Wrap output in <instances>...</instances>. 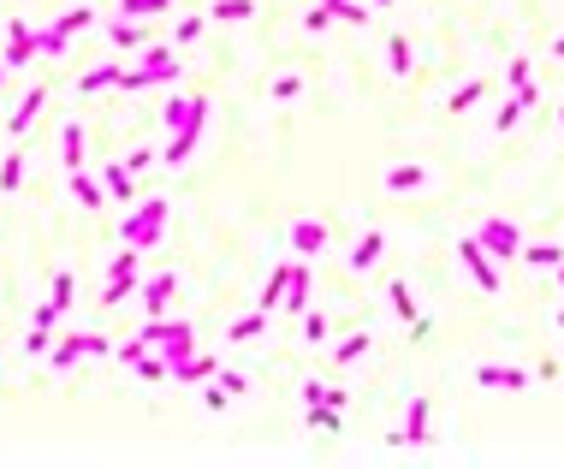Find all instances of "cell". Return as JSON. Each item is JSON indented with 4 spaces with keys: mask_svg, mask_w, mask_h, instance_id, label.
Here are the masks:
<instances>
[{
    "mask_svg": "<svg viewBox=\"0 0 564 469\" xmlns=\"http://www.w3.org/2000/svg\"><path fill=\"white\" fill-rule=\"evenodd\" d=\"M125 72L119 66H101V72H90V78H78V96H96V90H107V83H119Z\"/></svg>",
    "mask_w": 564,
    "mask_h": 469,
    "instance_id": "obj_17",
    "label": "cell"
},
{
    "mask_svg": "<svg viewBox=\"0 0 564 469\" xmlns=\"http://www.w3.org/2000/svg\"><path fill=\"white\" fill-rule=\"evenodd\" d=\"M422 184H428V167H410V160L387 173V191H392V196H404V191H422Z\"/></svg>",
    "mask_w": 564,
    "mask_h": 469,
    "instance_id": "obj_9",
    "label": "cell"
},
{
    "mask_svg": "<svg viewBox=\"0 0 564 469\" xmlns=\"http://www.w3.org/2000/svg\"><path fill=\"white\" fill-rule=\"evenodd\" d=\"M178 380H202V374H215V363H208V356H196V363H191V356H184V363H178Z\"/></svg>",
    "mask_w": 564,
    "mask_h": 469,
    "instance_id": "obj_29",
    "label": "cell"
},
{
    "mask_svg": "<svg viewBox=\"0 0 564 469\" xmlns=\"http://www.w3.org/2000/svg\"><path fill=\"white\" fill-rule=\"evenodd\" d=\"M482 90H487V83H464V90H458V96H451V113H469V107H475V101H482Z\"/></svg>",
    "mask_w": 564,
    "mask_h": 469,
    "instance_id": "obj_30",
    "label": "cell"
},
{
    "mask_svg": "<svg viewBox=\"0 0 564 469\" xmlns=\"http://www.w3.org/2000/svg\"><path fill=\"white\" fill-rule=\"evenodd\" d=\"M511 90H529V59H511Z\"/></svg>",
    "mask_w": 564,
    "mask_h": 469,
    "instance_id": "obj_36",
    "label": "cell"
},
{
    "mask_svg": "<svg viewBox=\"0 0 564 469\" xmlns=\"http://www.w3.org/2000/svg\"><path fill=\"white\" fill-rule=\"evenodd\" d=\"M529 262H535V268H559V262H564V250H559V244H529Z\"/></svg>",
    "mask_w": 564,
    "mask_h": 469,
    "instance_id": "obj_25",
    "label": "cell"
},
{
    "mask_svg": "<svg viewBox=\"0 0 564 469\" xmlns=\"http://www.w3.org/2000/svg\"><path fill=\"white\" fill-rule=\"evenodd\" d=\"M42 107H48V96H42V90H30V96L19 101V113H12V131H24V125H30V119H36Z\"/></svg>",
    "mask_w": 564,
    "mask_h": 469,
    "instance_id": "obj_19",
    "label": "cell"
},
{
    "mask_svg": "<svg viewBox=\"0 0 564 469\" xmlns=\"http://www.w3.org/2000/svg\"><path fill=\"white\" fill-rule=\"evenodd\" d=\"M59 143H66V167L78 173V167H83V131H78V119H66V131H59Z\"/></svg>",
    "mask_w": 564,
    "mask_h": 469,
    "instance_id": "obj_13",
    "label": "cell"
},
{
    "mask_svg": "<svg viewBox=\"0 0 564 469\" xmlns=\"http://www.w3.org/2000/svg\"><path fill=\"white\" fill-rule=\"evenodd\" d=\"M19 178H24V149H12V155H6V167H0V191L12 196V191H19Z\"/></svg>",
    "mask_w": 564,
    "mask_h": 469,
    "instance_id": "obj_21",
    "label": "cell"
},
{
    "mask_svg": "<svg viewBox=\"0 0 564 469\" xmlns=\"http://www.w3.org/2000/svg\"><path fill=\"white\" fill-rule=\"evenodd\" d=\"M107 36H114V48H119V54H125V48H143V42H149V36H143V30L131 24V19H119L114 30H107Z\"/></svg>",
    "mask_w": 564,
    "mask_h": 469,
    "instance_id": "obj_18",
    "label": "cell"
},
{
    "mask_svg": "<svg viewBox=\"0 0 564 469\" xmlns=\"http://www.w3.org/2000/svg\"><path fill=\"white\" fill-rule=\"evenodd\" d=\"M208 12H215L220 24H226V19H232V24H244V19H255V0H215Z\"/></svg>",
    "mask_w": 564,
    "mask_h": 469,
    "instance_id": "obj_14",
    "label": "cell"
},
{
    "mask_svg": "<svg viewBox=\"0 0 564 469\" xmlns=\"http://www.w3.org/2000/svg\"><path fill=\"white\" fill-rule=\"evenodd\" d=\"M72 196H78L83 208H101V202H107V196H101V184H96V178H90V173H83V167H78V173H72Z\"/></svg>",
    "mask_w": 564,
    "mask_h": 469,
    "instance_id": "obj_12",
    "label": "cell"
},
{
    "mask_svg": "<svg viewBox=\"0 0 564 469\" xmlns=\"http://www.w3.org/2000/svg\"><path fill=\"white\" fill-rule=\"evenodd\" d=\"M90 24H96V12H90V6H72V12H66V19H59V30H66V36H72V30H90Z\"/></svg>",
    "mask_w": 564,
    "mask_h": 469,
    "instance_id": "obj_28",
    "label": "cell"
},
{
    "mask_svg": "<svg viewBox=\"0 0 564 469\" xmlns=\"http://www.w3.org/2000/svg\"><path fill=\"white\" fill-rule=\"evenodd\" d=\"M0 72H6V59H0Z\"/></svg>",
    "mask_w": 564,
    "mask_h": 469,
    "instance_id": "obj_41",
    "label": "cell"
},
{
    "mask_svg": "<svg viewBox=\"0 0 564 469\" xmlns=\"http://www.w3.org/2000/svg\"><path fill=\"white\" fill-rule=\"evenodd\" d=\"M523 113H529V101H523V96H511L505 107H499V119H493V125H499V131H511V125H517Z\"/></svg>",
    "mask_w": 564,
    "mask_h": 469,
    "instance_id": "obj_27",
    "label": "cell"
},
{
    "mask_svg": "<svg viewBox=\"0 0 564 469\" xmlns=\"http://www.w3.org/2000/svg\"><path fill=\"white\" fill-rule=\"evenodd\" d=\"M297 90H303V78H297V72H286V78H273V96H279V101H292Z\"/></svg>",
    "mask_w": 564,
    "mask_h": 469,
    "instance_id": "obj_34",
    "label": "cell"
},
{
    "mask_svg": "<svg viewBox=\"0 0 564 469\" xmlns=\"http://www.w3.org/2000/svg\"><path fill=\"white\" fill-rule=\"evenodd\" d=\"M374 6H392V0H374Z\"/></svg>",
    "mask_w": 564,
    "mask_h": 469,
    "instance_id": "obj_40",
    "label": "cell"
},
{
    "mask_svg": "<svg viewBox=\"0 0 564 469\" xmlns=\"http://www.w3.org/2000/svg\"><path fill=\"white\" fill-rule=\"evenodd\" d=\"M107 196H119V202H131V167H107Z\"/></svg>",
    "mask_w": 564,
    "mask_h": 469,
    "instance_id": "obj_22",
    "label": "cell"
},
{
    "mask_svg": "<svg viewBox=\"0 0 564 469\" xmlns=\"http://www.w3.org/2000/svg\"><path fill=\"white\" fill-rule=\"evenodd\" d=\"M458 255H464V268L475 274L482 292H499V274H493V262H487V244L482 238H458Z\"/></svg>",
    "mask_w": 564,
    "mask_h": 469,
    "instance_id": "obj_5",
    "label": "cell"
},
{
    "mask_svg": "<svg viewBox=\"0 0 564 469\" xmlns=\"http://www.w3.org/2000/svg\"><path fill=\"white\" fill-rule=\"evenodd\" d=\"M262 321H268V309L244 315V321H238V327H232V339H238V345H250V339H262Z\"/></svg>",
    "mask_w": 564,
    "mask_h": 469,
    "instance_id": "obj_24",
    "label": "cell"
},
{
    "mask_svg": "<svg viewBox=\"0 0 564 469\" xmlns=\"http://www.w3.org/2000/svg\"><path fill=\"white\" fill-rule=\"evenodd\" d=\"M309 428H321V434H339V404H309Z\"/></svg>",
    "mask_w": 564,
    "mask_h": 469,
    "instance_id": "obj_26",
    "label": "cell"
},
{
    "mask_svg": "<svg viewBox=\"0 0 564 469\" xmlns=\"http://www.w3.org/2000/svg\"><path fill=\"white\" fill-rule=\"evenodd\" d=\"M303 24H309V30H327V24H333V6H315V12H309Z\"/></svg>",
    "mask_w": 564,
    "mask_h": 469,
    "instance_id": "obj_37",
    "label": "cell"
},
{
    "mask_svg": "<svg viewBox=\"0 0 564 469\" xmlns=\"http://www.w3.org/2000/svg\"><path fill=\"white\" fill-rule=\"evenodd\" d=\"M487 244V255H499V262H511V255H523V232L511 226V220H487L482 232H475Z\"/></svg>",
    "mask_w": 564,
    "mask_h": 469,
    "instance_id": "obj_4",
    "label": "cell"
},
{
    "mask_svg": "<svg viewBox=\"0 0 564 469\" xmlns=\"http://www.w3.org/2000/svg\"><path fill=\"white\" fill-rule=\"evenodd\" d=\"M173 285H178L173 274H155L149 285H143V309H149V315H167V303H173Z\"/></svg>",
    "mask_w": 564,
    "mask_h": 469,
    "instance_id": "obj_8",
    "label": "cell"
},
{
    "mask_svg": "<svg viewBox=\"0 0 564 469\" xmlns=\"http://www.w3.org/2000/svg\"><path fill=\"white\" fill-rule=\"evenodd\" d=\"M292 250L297 255H321L327 250V226H321V220H292Z\"/></svg>",
    "mask_w": 564,
    "mask_h": 469,
    "instance_id": "obj_6",
    "label": "cell"
},
{
    "mask_svg": "<svg viewBox=\"0 0 564 469\" xmlns=\"http://www.w3.org/2000/svg\"><path fill=\"white\" fill-rule=\"evenodd\" d=\"M173 0H119V12L125 19H155V12H167Z\"/></svg>",
    "mask_w": 564,
    "mask_h": 469,
    "instance_id": "obj_20",
    "label": "cell"
},
{
    "mask_svg": "<svg viewBox=\"0 0 564 469\" xmlns=\"http://www.w3.org/2000/svg\"><path fill=\"white\" fill-rule=\"evenodd\" d=\"M475 380H482V387H493V392H523V387H529L523 369H499V363H482V369H475Z\"/></svg>",
    "mask_w": 564,
    "mask_h": 469,
    "instance_id": "obj_7",
    "label": "cell"
},
{
    "mask_svg": "<svg viewBox=\"0 0 564 469\" xmlns=\"http://www.w3.org/2000/svg\"><path fill=\"white\" fill-rule=\"evenodd\" d=\"M380 250H387V238H380V232H363V244L350 250V268H356V274H363V268H374V262H380Z\"/></svg>",
    "mask_w": 564,
    "mask_h": 469,
    "instance_id": "obj_11",
    "label": "cell"
},
{
    "mask_svg": "<svg viewBox=\"0 0 564 469\" xmlns=\"http://www.w3.org/2000/svg\"><path fill=\"white\" fill-rule=\"evenodd\" d=\"M392 72H398V78L410 72V42L404 36H392Z\"/></svg>",
    "mask_w": 564,
    "mask_h": 469,
    "instance_id": "obj_33",
    "label": "cell"
},
{
    "mask_svg": "<svg viewBox=\"0 0 564 469\" xmlns=\"http://www.w3.org/2000/svg\"><path fill=\"white\" fill-rule=\"evenodd\" d=\"M36 54V36H30V24H12V42H6V66H24V59Z\"/></svg>",
    "mask_w": 564,
    "mask_h": 469,
    "instance_id": "obj_10",
    "label": "cell"
},
{
    "mask_svg": "<svg viewBox=\"0 0 564 469\" xmlns=\"http://www.w3.org/2000/svg\"><path fill=\"white\" fill-rule=\"evenodd\" d=\"M286 309H309V268H292V292H286Z\"/></svg>",
    "mask_w": 564,
    "mask_h": 469,
    "instance_id": "obj_16",
    "label": "cell"
},
{
    "mask_svg": "<svg viewBox=\"0 0 564 469\" xmlns=\"http://www.w3.org/2000/svg\"><path fill=\"white\" fill-rule=\"evenodd\" d=\"M143 345H161V351H167V369H178V363H184V356H191V321H149V327H143Z\"/></svg>",
    "mask_w": 564,
    "mask_h": 469,
    "instance_id": "obj_1",
    "label": "cell"
},
{
    "mask_svg": "<svg viewBox=\"0 0 564 469\" xmlns=\"http://www.w3.org/2000/svg\"><path fill=\"white\" fill-rule=\"evenodd\" d=\"M387 292H392V309L404 315V321H416V297H410V285H404V279H392Z\"/></svg>",
    "mask_w": 564,
    "mask_h": 469,
    "instance_id": "obj_23",
    "label": "cell"
},
{
    "mask_svg": "<svg viewBox=\"0 0 564 469\" xmlns=\"http://www.w3.org/2000/svg\"><path fill=\"white\" fill-rule=\"evenodd\" d=\"M363 351H369V332H356V339H345V345H339V363H356Z\"/></svg>",
    "mask_w": 564,
    "mask_h": 469,
    "instance_id": "obj_32",
    "label": "cell"
},
{
    "mask_svg": "<svg viewBox=\"0 0 564 469\" xmlns=\"http://www.w3.org/2000/svg\"><path fill=\"white\" fill-rule=\"evenodd\" d=\"M131 292H137V244H125V250L114 255V268H107V292H101V303L114 309V303H125Z\"/></svg>",
    "mask_w": 564,
    "mask_h": 469,
    "instance_id": "obj_2",
    "label": "cell"
},
{
    "mask_svg": "<svg viewBox=\"0 0 564 469\" xmlns=\"http://www.w3.org/2000/svg\"><path fill=\"white\" fill-rule=\"evenodd\" d=\"M552 54H559V59H564V36H559V42H552Z\"/></svg>",
    "mask_w": 564,
    "mask_h": 469,
    "instance_id": "obj_38",
    "label": "cell"
},
{
    "mask_svg": "<svg viewBox=\"0 0 564 469\" xmlns=\"http://www.w3.org/2000/svg\"><path fill=\"white\" fill-rule=\"evenodd\" d=\"M161 220H167V202H161V196H149V202H143V208L125 220V244L149 250V244H155V232H161Z\"/></svg>",
    "mask_w": 564,
    "mask_h": 469,
    "instance_id": "obj_3",
    "label": "cell"
},
{
    "mask_svg": "<svg viewBox=\"0 0 564 469\" xmlns=\"http://www.w3.org/2000/svg\"><path fill=\"white\" fill-rule=\"evenodd\" d=\"M303 339L321 345V339H327V315H309V321H303Z\"/></svg>",
    "mask_w": 564,
    "mask_h": 469,
    "instance_id": "obj_35",
    "label": "cell"
},
{
    "mask_svg": "<svg viewBox=\"0 0 564 469\" xmlns=\"http://www.w3.org/2000/svg\"><path fill=\"white\" fill-rule=\"evenodd\" d=\"M559 285H564V262H559Z\"/></svg>",
    "mask_w": 564,
    "mask_h": 469,
    "instance_id": "obj_39",
    "label": "cell"
},
{
    "mask_svg": "<svg viewBox=\"0 0 564 469\" xmlns=\"http://www.w3.org/2000/svg\"><path fill=\"white\" fill-rule=\"evenodd\" d=\"M48 303H54V309H66V303H72V274H54V292H48Z\"/></svg>",
    "mask_w": 564,
    "mask_h": 469,
    "instance_id": "obj_31",
    "label": "cell"
},
{
    "mask_svg": "<svg viewBox=\"0 0 564 469\" xmlns=\"http://www.w3.org/2000/svg\"><path fill=\"white\" fill-rule=\"evenodd\" d=\"M398 440H428V398H416V404H410V422H404Z\"/></svg>",
    "mask_w": 564,
    "mask_h": 469,
    "instance_id": "obj_15",
    "label": "cell"
}]
</instances>
